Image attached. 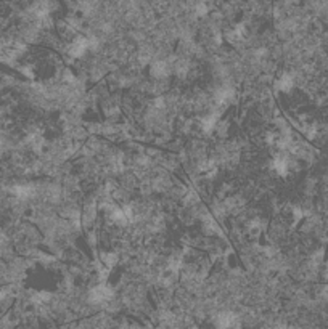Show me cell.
<instances>
[{
    "mask_svg": "<svg viewBox=\"0 0 328 329\" xmlns=\"http://www.w3.org/2000/svg\"><path fill=\"white\" fill-rule=\"evenodd\" d=\"M113 297V291L110 289V288H107L105 284H100V286H97V288H93L92 291H90V294H89V300L92 302V304H103V302H107V300H110Z\"/></svg>",
    "mask_w": 328,
    "mask_h": 329,
    "instance_id": "1",
    "label": "cell"
}]
</instances>
